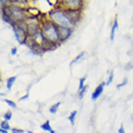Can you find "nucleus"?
<instances>
[{
	"label": "nucleus",
	"instance_id": "ddd939ff",
	"mask_svg": "<svg viewBox=\"0 0 133 133\" xmlns=\"http://www.w3.org/2000/svg\"><path fill=\"white\" fill-rule=\"evenodd\" d=\"M41 128H42L43 131H48V132H50V130H52V128H51V127H50L49 120L45 121V122L41 125Z\"/></svg>",
	"mask_w": 133,
	"mask_h": 133
},
{
	"label": "nucleus",
	"instance_id": "5701e85b",
	"mask_svg": "<svg viewBox=\"0 0 133 133\" xmlns=\"http://www.w3.org/2000/svg\"><path fill=\"white\" fill-rule=\"evenodd\" d=\"M12 133H24V130L23 129H20V128H17V127H14L12 128Z\"/></svg>",
	"mask_w": 133,
	"mask_h": 133
},
{
	"label": "nucleus",
	"instance_id": "393cba45",
	"mask_svg": "<svg viewBox=\"0 0 133 133\" xmlns=\"http://www.w3.org/2000/svg\"><path fill=\"white\" fill-rule=\"evenodd\" d=\"M17 47H13V48L11 49V55L15 56V55H17Z\"/></svg>",
	"mask_w": 133,
	"mask_h": 133
},
{
	"label": "nucleus",
	"instance_id": "bb28decb",
	"mask_svg": "<svg viewBox=\"0 0 133 133\" xmlns=\"http://www.w3.org/2000/svg\"><path fill=\"white\" fill-rule=\"evenodd\" d=\"M28 97H29V94H28V93H26V95H24V96H23V97H20V98H19V100H20V101H21V100L27 99V98H28Z\"/></svg>",
	"mask_w": 133,
	"mask_h": 133
},
{
	"label": "nucleus",
	"instance_id": "20e7f679",
	"mask_svg": "<svg viewBox=\"0 0 133 133\" xmlns=\"http://www.w3.org/2000/svg\"><path fill=\"white\" fill-rule=\"evenodd\" d=\"M61 8L65 10H77L82 11V7L84 5V1L82 0H63L59 3Z\"/></svg>",
	"mask_w": 133,
	"mask_h": 133
},
{
	"label": "nucleus",
	"instance_id": "a211bd4d",
	"mask_svg": "<svg viewBox=\"0 0 133 133\" xmlns=\"http://www.w3.org/2000/svg\"><path fill=\"white\" fill-rule=\"evenodd\" d=\"M12 116H13V113H12V111H6L5 113H4L3 115V118H4V120L5 121H9L12 119Z\"/></svg>",
	"mask_w": 133,
	"mask_h": 133
},
{
	"label": "nucleus",
	"instance_id": "f257e3e1",
	"mask_svg": "<svg viewBox=\"0 0 133 133\" xmlns=\"http://www.w3.org/2000/svg\"><path fill=\"white\" fill-rule=\"evenodd\" d=\"M47 17L58 27H66V28L73 29L77 25L76 22L70 17L66 10L61 8L59 3L57 8L47 13Z\"/></svg>",
	"mask_w": 133,
	"mask_h": 133
},
{
	"label": "nucleus",
	"instance_id": "c85d7f7f",
	"mask_svg": "<svg viewBox=\"0 0 133 133\" xmlns=\"http://www.w3.org/2000/svg\"><path fill=\"white\" fill-rule=\"evenodd\" d=\"M49 133H57V132H56V131H54V130L52 129V130H50V132H49Z\"/></svg>",
	"mask_w": 133,
	"mask_h": 133
},
{
	"label": "nucleus",
	"instance_id": "423d86ee",
	"mask_svg": "<svg viewBox=\"0 0 133 133\" xmlns=\"http://www.w3.org/2000/svg\"><path fill=\"white\" fill-rule=\"evenodd\" d=\"M73 29L70 28H66V27H59V34H60V38L62 43L66 41L72 34Z\"/></svg>",
	"mask_w": 133,
	"mask_h": 133
},
{
	"label": "nucleus",
	"instance_id": "2eb2a0df",
	"mask_svg": "<svg viewBox=\"0 0 133 133\" xmlns=\"http://www.w3.org/2000/svg\"><path fill=\"white\" fill-rule=\"evenodd\" d=\"M76 114H77V111H72L71 113L70 114V116H69V121H70V123L71 125H74V121H75V117H76Z\"/></svg>",
	"mask_w": 133,
	"mask_h": 133
},
{
	"label": "nucleus",
	"instance_id": "4468645a",
	"mask_svg": "<svg viewBox=\"0 0 133 133\" xmlns=\"http://www.w3.org/2000/svg\"><path fill=\"white\" fill-rule=\"evenodd\" d=\"M16 79H17V76H12V77H10V78H8V79H7L6 86H7V89H8V90H11V89H12V87H13Z\"/></svg>",
	"mask_w": 133,
	"mask_h": 133
},
{
	"label": "nucleus",
	"instance_id": "9d476101",
	"mask_svg": "<svg viewBox=\"0 0 133 133\" xmlns=\"http://www.w3.org/2000/svg\"><path fill=\"white\" fill-rule=\"evenodd\" d=\"M66 12L69 13V15L70 16V17L72 18L76 23H78L80 17H81V13L82 11H77V10H66Z\"/></svg>",
	"mask_w": 133,
	"mask_h": 133
},
{
	"label": "nucleus",
	"instance_id": "0eeeda50",
	"mask_svg": "<svg viewBox=\"0 0 133 133\" xmlns=\"http://www.w3.org/2000/svg\"><path fill=\"white\" fill-rule=\"evenodd\" d=\"M106 86V82H101V83L98 85V86L96 88V90L94 91L93 94H92V100H94V101H96V100L98 98V97L101 96V94L103 93V90H104V87Z\"/></svg>",
	"mask_w": 133,
	"mask_h": 133
},
{
	"label": "nucleus",
	"instance_id": "412c9836",
	"mask_svg": "<svg viewBox=\"0 0 133 133\" xmlns=\"http://www.w3.org/2000/svg\"><path fill=\"white\" fill-rule=\"evenodd\" d=\"M4 102H6L8 105L12 108H17V104L14 102L13 100H10V99H4Z\"/></svg>",
	"mask_w": 133,
	"mask_h": 133
},
{
	"label": "nucleus",
	"instance_id": "f8f14e48",
	"mask_svg": "<svg viewBox=\"0 0 133 133\" xmlns=\"http://www.w3.org/2000/svg\"><path fill=\"white\" fill-rule=\"evenodd\" d=\"M86 52L85 51H83V52H81L80 54H78L74 59H73L72 61H71V63H70V65H74V64H76V63H78L79 61H82L85 58V56H86Z\"/></svg>",
	"mask_w": 133,
	"mask_h": 133
},
{
	"label": "nucleus",
	"instance_id": "dca6fc26",
	"mask_svg": "<svg viewBox=\"0 0 133 133\" xmlns=\"http://www.w3.org/2000/svg\"><path fill=\"white\" fill-rule=\"evenodd\" d=\"M61 102H57V103H54L52 106H50L49 108V112L51 114H55L58 111V108H59V106H60Z\"/></svg>",
	"mask_w": 133,
	"mask_h": 133
},
{
	"label": "nucleus",
	"instance_id": "c756f323",
	"mask_svg": "<svg viewBox=\"0 0 133 133\" xmlns=\"http://www.w3.org/2000/svg\"><path fill=\"white\" fill-rule=\"evenodd\" d=\"M27 133H34V132H32V131H30V130H27Z\"/></svg>",
	"mask_w": 133,
	"mask_h": 133
},
{
	"label": "nucleus",
	"instance_id": "f3484780",
	"mask_svg": "<svg viewBox=\"0 0 133 133\" xmlns=\"http://www.w3.org/2000/svg\"><path fill=\"white\" fill-rule=\"evenodd\" d=\"M0 125H1V129H5V130H7V131H8V130H12V128H11V127H10V124H9V122H8V121H2V122H1V124H0Z\"/></svg>",
	"mask_w": 133,
	"mask_h": 133
},
{
	"label": "nucleus",
	"instance_id": "39448f33",
	"mask_svg": "<svg viewBox=\"0 0 133 133\" xmlns=\"http://www.w3.org/2000/svg\"><path fill=\"white\" fill-rule=\"evenodd\" d=\"M12 28H13V31H14V33H15V37H16V39H17V42H18L20 44H25V42H26L27 38L29 37L26 29L20 27L17 23L14 24L13 26H12Z\"/></svg>",
	"mask_w": 133,
	"mask_h": 133
},
{
	"label": "nucleus",
	"instance_id": "cd10ccee",
	"mask_svg": "<svg viewBox=\"0 0 133 133\" xmlns=\"http://www.w3.org/2000/svg\"><path fill=\"white\" fill-rule=\"evenodd\" d=\"M0 132L1 133H9L7 130H5V129H0Z\"/></svg>",
	"mask_w": 133,
	"mask_h": 133
},
{
	"label": "nucleus",
	"instance_id": "4be33fe9",
	"mask_svg": "<svg viewBox=\"0 0 133 133\" xmlns=\"http://www.w3.org/2000/svg\"><path fill=\"white\" fill-rule=\"evenodd\" d=\"M88 88H89V87H88V85H86V86L84 87V89H83V90H82V91H80V92H79V96H78V97H79L80 99H82V98H83L84 95H85V93H86V91L88 90Z\"/></svg>",
	"mask_w": 133,
	"mask_h": 133
},
{
	"label": "nucleus",
	"instance_id": "6ab92c4d",
	"mask_svg": "<svg viewBox=\"0 0 133 133\" xmlns=\"http://www.w3.org/2000/svg\"><path fill=\"white\" fill-rule=\"evenodd\" d=\"M85 80H86V77H82V78H80L79 79V88H78L79 92L83 90L84 87L86 86V85H85Z\"/></svg>",
	"mask_w": 133,
	"mask_h": 133
},
{
	"label": "nucleus",
	"instance_id": "7ed1b4c3",
	"mask_svg": "<svg viewBox=\"0 0 133 133\" xmlns=\"http://www.w3.org/2000/svg\"><path fill=\"white\" fill-rule=\"evenodd\" d=\"M1 12H3L4 14H6L7 16H9L15 23L26 20L27 17H28L26 10H24V9L19 8L17 6H15V5H12V4L8 8L1 9Z\"/></svg>",
	"mask_w": 133,
	"mask_h": 133
},
{
	"label": "nucleus",
	"instance_id": "aec40b11",
	"mask_svg": "<svg viewBox=\"0 0 133 133\" xmlns=\"http://www.w3.org/2000/svg\"><path fill=\"white\" fill-rule=\"evenodd\" d=\"M113 79H114V71H113V70H111V72H110V74H109V78H108V80L106 81L107 86H108V85H110V84L113 82Z\"/></svg>",
	"mask_w": 133,
	"mask_h": 133
},
{
	"label": "nucleus",
	"instance_id": "b1692460",
	"mask_svg": "<svg viewBox=\"0 0 133 133\" xmlns=\"http://www.w3.org/2000/svg\"><path fill=\"white\" fill-rule=\"evenodd\" d=\"M127 79L125 78V79H123V82H122L121 84H118V85H117V88H118V89H120L121 87L125 86V84H127Z\"/></svg>",
	"mask_w": 133,
	"mask_h": 133
},
{
	"label": "nucleus",
	"instance_id": "9b49d317",
	"mask_svg": "<svg viewBox=\"0 0 133 133\" xmlns=\"http://www.w3.org/2000/svg\"><path fill=\"white\" fill-rule=\"evenodd\" d=\"M118 28H119L118 19L115 18L113 24H112V27H111V34H110V40H111V42H113L114 39H115V32H116V30L118 29Z\"/></svg>",
	"mask_w": 133,
	"mask_h": 133
},
{
	"label": "nucleus",
	"instance_id": "a878e982",
	"mask_svg": "<svg viewBox=\"0 0 133 133\" xmlns=\"http://www.w3.org/2000/svg\"><path fill=\"white\" fill-rule=\"evenodd\" d=\"M118 132H119V133H125V131H124V127H123V124H121L120 128L118 129Z\"/></svg>",
	"mask_w": 133,
	"mask_h": 133
},
{
	"label": "nucleus",
	"instance_id": "6e6552de",
	"mask_svg": "<svg viewBox=\"0 0 133 133\" xmlns=\"http://www.w3.org/2000/svg\"><path fill=\"white\" fill-rule=\"evenodd\" d=\"M11 4L12 5H15V6H17L19 8H22L24 10H27L29 8V3L26 0H10Z\"/></svg>",
	"mask_w": 133,
	"mask_h": 133
},
{
	"label": "nucleus",
	"instance_id": "f03ea898",
	"mask_svg": "<svg viewBox=\"0 0 133 133\" xmlns=\"http://www.w3.org/2000/svg\"><path fill=\"white\" fill-rule=\"evenodd\" d=\"M42 19V31L45 40L50 43H54V44H59L60 45L62 43L60 38V34H59V27L56 24H54L51 20L47 17V15L45 17H41Z\"/></svg>",
	"mask_w": 133,
	"mask_h": 133
},
{
	"label": "nucleus",
	"instance_id": "1a4fd4ad",
	"mask_svg": "<svg viewBox=\"0 0 133 133\" xmlns=\"http://www.w3.org/2000/svg\"><path fill=\"white\" fill-rule=\"evenodd\" d=\"M27 14H28V16H31V17H43V13L41 12L39 9H37L35 7H32L30 6L28 9L26 10Z\"/></svg>",
	"mask_w": 133,
	"mask_h": 133
}]
</instances>
